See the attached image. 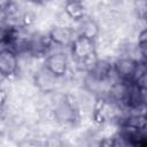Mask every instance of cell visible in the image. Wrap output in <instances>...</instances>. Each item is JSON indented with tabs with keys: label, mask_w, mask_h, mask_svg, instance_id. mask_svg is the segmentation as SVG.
I'll list each match as a JSON object with an SVG mask.
<instances>
[{
	"label": "cell",
	"mask_w": 147,
	"mask_h": 147,
	"mask_svg": "<svg viewBox=\"0 0 147 147\" xmlns=\"http://www.w3.org/2000/svg\"><path fill=\"white\" fill-rule=\"evenodd\" d=\"M141 101L147 106V90H141Z\"/></svg>",
	"instance_id": "9"
},
{
	"label": "cell",
	"mask_w": 147,
	"mask_h": 147,
	"mask_svg": "<svg viewBox=\"0 0 147 147\" xmlns=\"http://www.w3.org/2000/svg\"><path fill=\"white\" fill-rule=\"evenodd\" d=\"M146 119H147V113H146Z\"/></svg>",
	"instance_id": "12"
},
{
	"label": "cell",
	"mask_w": 147,
	"mask_h": 147,
	"mask_svg": "<svg viewBox=\"0 0 147 147\" xmlns=\"http://www.w3.org/2000/svg\"><path fill=\"white\" fill-rule=\"evenodd\" d=\"M132 82L141 90H147V65L144 61L138 62L133 74Z\"/></svg>",
	"instance_id": "6"
},
{
	"label": "cell",
	"mask_w": 147,
	"mask_h": 147,
	"mask_svg": "<svg viewBox=\"0 0 147 147\" xmlns=\"http://www.w3.org/2000/svg\"><path fill=\"white\" fill-rule=\"evenodd\" d=\"M137 64L138 61L131 57H115L114 60L115 72L122 80H132Z\"/></svg>",
	"instance_id": "4"
},
{
	"label": "cell",
	"mask_w": 147,
	"mask_h": 147,
	"mask_svg": "<svg viewBox=\"0 0 147 147\" xmlns=\"http://www.w3.org/2000/svg\"><path fill=\"white\" fill-rule=\"evenodd\" d=\"M69 1H83V0H67V2H69Z\"/></svg>",
	"instance_id": "11"
},
{
	"label": "cell",
	"mask_w": 147,
	"mask_h": 147,
	"mask_svg": "<svg viewBox=\"0 0 147 147\" xmlns=\"http://www.w3.org/2000/svg\"><path fill=\"white\" fill-rule=\"evenodd\" d=\"M28 1H31V2H34V3H38V5H45L49 0H28Z\"/></svg>",
	"instance_id": "10"
},
{
	"label": "cell",
	"mask_w": 147,
	"mask_h": 147,
	"mask_svg": "<svg viewBox=\"0 0 147 147\" xmlns=\"http://www.w3.org/2000/svg\"><path fill=\"white\" fill-rule=\"evenodd\" d=\"M138 49L141 61L147 60V41H138Z\"/></svg>",
	"instance_id": "7"
},
{
	"label": "cell",
	"mask_w": 147,
	"mask_h": 147,
	"mask_svg": "<svg viewBox=\"0 0 147 147\" xmlns=\"http://www.w3.org/2000/svg\"><path fill=\"white\" fill-rule=\"evenodd\" d=\"M71 53H54L45 59V65L57 76H67L70 68Z\"/></svg>",
	"instance_id": "2"
},
{
	"label": "cell",
	"mask_w": 147,
	"mask_h": 147,
	"mask_svg": "<svg viewBox=\"0 0 147 147\" xmlns=\"http://www.w3.org/2000/svg\"><path fill=\"white\" fill-rule=\"evenodd\" d=\"M18 60L17 54L8 48H1L0 52V71L1 76L6 78L17 77Z\"/></svg>",
	"instance_id": "1"
},
{
	"label": "cell",
	"mask_w": 147,
	"mask_h": 147,
	"mask_svg": "<svg viewBox=\"0 0 147 147\" xmlns=\"http://www.w3.org/2000/svg\"><path fill=\"white\" fill-rule=\"evenodd\" d=\"M48 34L53 41L68 47H71L75 40L79 37L78 33L72 29V26L65 25H53L48 31Z\"/></svg>",
	"instance_id": "3"
},
{
	"label": "cell",
	"mask_w": 147,
	"mask_h": 147,
	"mask_svg": "<svg viewBox=\"0 0 147 147\" xmlns=\"http://www.w3.org/2000/svg\"><path fill=\"white\" fill-rule=\"evenodd\" d=\"M64 10L75 21L82 20L85 16H87V8L83 1H69L65 3Z\"/></svg>",
	"instance_id": "5"
},
{
	"label": "cell",
	"mask_w": 147,
	"mask_h": 147,
	"mask_svg": "<svg viewBox=\"0 0 147 147\" xmlns=\"http://www.w3.org/2000/svg\"><path fill=\"white\" fill-rule=\"evenodd\" d=\"M137 41H147V28H145L139 34Z\"/></svg>",
	"instance_id": "8"
}]
</instances>
